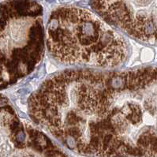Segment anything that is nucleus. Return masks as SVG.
I'll return each mask as SVG.
<instances>
[{
  "label": "nucleus",
  "instance_id": "nucleus-1",
  "mask_svg": "<svg viewBox=\"0 0 157 157\" xmlns=\"http://www.w3.org/2000/svg\"><path fill=\"white\" fill-rule=\"evenodd\" d=\"M29 112L82 155L156 156L157 69L59 73L32 95Z\"/></svg>",
  "mask_w": 157,
  "mask_h": 157
},
{
  "label": "nucleus",
  "instance_id": "nucleus-4",
  "mask_svg": "<svg viewBox=\"0 0 157 157\" xmlns=\"http://www.w3.org/2000/svg\"><path fill=\"white\" fill-rule=\"evenodd\" d=\"M1 157H68L44 133L2 107Z\"/></svg>",
  "mask_w": 157,
  "mask_h": 157
},
{
  "label": "nucleus",
  "instance_id": "nucleus-3",
  "mask_svg": "<svg viewBox=\"0 0 157 157\" xmlns=\"http://www.w3.org/2000/svg\"><path fill=\"white\" fill-rule=\"evenodd\" d=\"M36 5L20 0L2 10L1 85L21 79L35 69L44 53V29Z\"/></svg>",
  "mask_w": 157,
  "mask_h": 157
},
{
  "label": "nucleus",
  "instance_id": "nucleus-2",
  "mask_svg": "<svg viewBox=\"0 0 157 157\" xmlns=\"http://www.w3.org/2000/svg\"><path fill=\"white\" fill-rule=\"evenodd\" d=\"M54 59L64 64L113 68L128 53L124 37L91 12L63 8L53 13L46 34Z\"/></svg>",
  "mask_w": 157,
  "mask_h": 157
}]
</instances>
